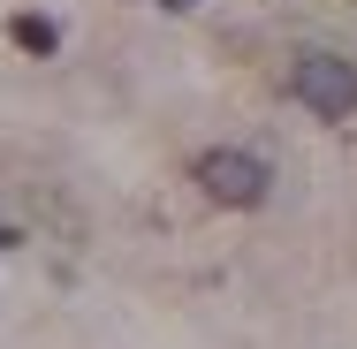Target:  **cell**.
<instances>
[{"label":"cell","mask_w":357,"mask_h":349,"mask_svg":"<svg viewBox=\"0 0 357 349\" xmlns=\"http://www.w3.org/2000/svg\"><path fill=\"white\" fill-rule=\"evenodd\" d=\"M289 91H296V107H312L319 122H350L357 114V61L312 46V54L289 61Z\"/></svg>","instance_id":"cell-1"},{"label":"cell","mask_w":357,"mask_h":349,"mask_svg":"<svg viewBox=\"0 0 357 349\" xmlns=\"http://www.w3.org/2000/svg\"><path fill=\"white\" fill-rule=\"evenodd\" d=\"M198 190L228 212H251L266 205V190H274V167L259 160V152H236V144H213L206 160H198Z\"/></svg>","instance_id":"cell-2"},{"label":"cell","mask_w":357,"mask_h":349,"mask_svg":"<svg viewBox=\"0 0 357 349\" xmlns=\"http://www.w3.org/2000/svg\"><path fill=\"white\" fill-rule=\"evenodd\" d=\"M8 38H15V46H23V54H38V61H46V54H54V46H61V31H54V23H46V15H8Z\"/></svg>","instance_id":"cell-3"},{"label":"cell","mask_w":357,"mask_h":349,"mask_svg":"<svg viewBox=\"0 0 357 349\" xmlns=\"http://www.w3.org/2000/svg\"><path fill=\"white\" fill-rule=\"evenodd\" d=\"M8 243H15V228H8V220H0V251H8Z\"/></svg>","instance_id":"cell-4"},{"label":"cell","mask_w":357,"mask_h":349,"mask_svg":"<svg viewBox=\"0 0 357 349\" xmlns=\"http://www.w3.org/2000/svg\"><path fill=\"white\" fill-rule=\"evenodd\" d=\"M167 8H198V0H167Z\"/></svg>","instance_id":"cell-5"}]
</instances>
